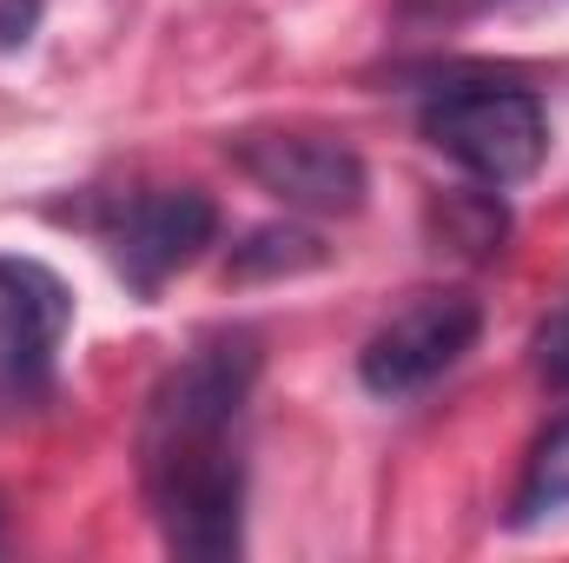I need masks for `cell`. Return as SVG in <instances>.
<instances>
[{
	"label": "cell",
	"instance_id": "cell-8",
	"mask_svg": "<svg viewBox=\"0 0 569 563\" xmlns=\"http://www.w3.org/2000/svg\"><path fill=\"white\" fill-rule=\"evenodd\" d=\"M325 266V246L298 226H259L246 246H232V279H284Z\"/></svg>",
	"mask_w": 569,
	"mask_h": 563
},
{
	"label": "cell",
	"instance_id": "cell-9",
	"mask_svg": "<svg viewBox=\"0 0 569 563\" xmlns=\"http://www.w3.org/2000/svg\"><path fill=\"white\" fill-rule=\"evenodd\" d=\"M537 365L550 372V385H563L569 392V305L543 325V338H537Z\"/></svg>",
	"mask_w": 569,
	"mask_h": 563
},
{
	"label": "cell",
	"instance_id": "cell-5",
	"mask_svg": "<svg viewBox=\"0 0 569 563\" xmlns=\"http://www.w3.org/2000/svg\"><path fill=\"white\" fill-rule=\"evenodd\" d=\"M219 239V206L199 186H159L120 206V219L107 226V253L120 266V279L140 298H159V285L186 273L206 246Z\"/></svg>",
	"mask_w": 569,
	"mask_h": 563
},
{
	"label": "cell",
	"instance_id": "cell-4",
	"mask_svg": "<svg viewBox=\"0 0 569 563\" xmlns=\"http://www.w3.org/2000/svg\"><path fill=\"white\" fill-rule=\"evenodd\" d=\"M232 166L272 192L284 213H311V219H345L365 206V159L345 140H325V134H239L226 140Z\"/></svg>",
	"mask_w": 569,
	"mask_h": 563
},
{
	"label": "cell",
	"instance_id": "cell-2",
	"mask_svg": "<svg viewBox=\"0 0 569 563\" xmlns=\"http://www.w3.org/2000/svg\"><path fill=\"white\" fill-rule=\"evenodd\" d=\"M418 127L450 166H463L483 186H517L550 159L543 100L530 87H510V80H463V87L430 93Z\"/></svg>",
	"mask_w": 569,
	"mask_h": 563
},
{
	"label": "cell",
	"instance_id": "cell-7",
	"mask_svg": "<svg viewBox=\"0 0 569 563\" xmlns=\"http://www.w3.org/2000/svg\"><path fill=\"white\" fill-rule=\"evenodd\" d=\"M569 511V418H557L523 457V477H517V497H510V524L530 531L543 517Z\"/></svg>",
	"mask_w": 569,
	"mask_h": 563
},
{
	"label": "cell",
	"instance_id": "cell-10",
	"mask_svg": "<svg viewBox=\"0 0 569 563\" xmlns=\"http://www.w3.org/2000/svg\"><path fill=\"white\" fill-rule=\"evenodd\" d=\"M40 7H47V0H0V53H13V47H27V40H33Z\"/></svg>",
	"mask_w": 569,
	"mask_h": 563
},
{
	"label": "cell",
	"instance_id": "cell-6",
	"mask_svg": "<svg viewBox=\"0 0 569 563\" xmlns=\"http://www.w3.org/2000/svg\"><path fill=\"white\" fill-rule=\"evenodd\" d=\"M67 325H73L67 279L40 259L0 253V365L13 385H47Z\"/></svg>",
	"mask_w": 569,
	"mask_h": 563
},
{
	"label": "cell",
	"instance_id": "cell-1",
	"mask_svg": "<svg viewBox=\"0 0 569 563\" xmlns=\"http://www.w3.org/2000/svg\"><path fill=\"white\" fill-rule=\"evenodd\" d=\"M259 378L252 332L199 338L146 398L140 491L172 557H239L246 551V405Z\"/></svg>",
	"mask_w": 569,
	"mask_h": 563
},
{
	"label": "cell",
	"instance_id": "cell-3",
	"mask_svg": "<svg viewBox=\"0 0 569 563\" xmlns=\"http://www.w3.org/2000/svg\"><path fill=\"white\" fill-rule=\"evenodd\" d=\"M483 332V305L470 292H418L405 312H391L365 352H358V378L371 398H418L443 372L463 365V352Z\"/></svg>",
	"mask_w": 569,
	"mask_h": 563
}]
</instances>
